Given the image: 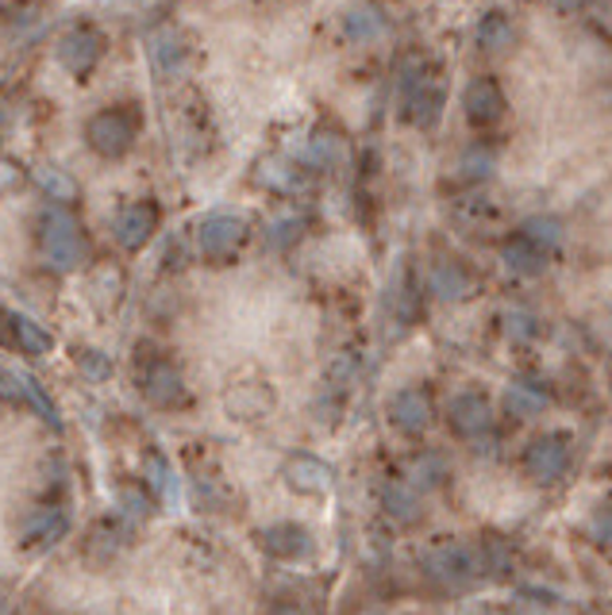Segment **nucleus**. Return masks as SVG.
Segmentation results:
<instances>
[{
  "label": "nucleus",
  "instance_id": "9",
  "mask_svg": "<svg viewBox=\"0 0 612 615\" xmlns=\"http://www.w3.org/2000/svg\"><path fill=\"white\" fill-rule=\"evenodd\" d=\"M155 227H158L155 204L151 201L128 204V208L120 212V219H116V239H120V246H128V251H140V246L155 236Z\"/></svg>",
  "mask_w": 612,
  "mask_h": 615
},
{
  "label": "nucleus",
  "instance_id": "19",
  "mask_svg": "<svg viewBox=\"0 0 612 615\" xmlns=\"http://www.w3.org/2000/svg\"><path fill=\"white\" fill-rule=\"evenodd\" d=\"M440 105H443V97H440V89H412L408 93V105H405V116L417 128H428V123H435V116H440Z\"/></svg>",
  "mask_w": 612,
  "mask_h": 615
},
{
  "label": "nucleus",
  "instance_id": "29",
  "mask_svg": "<svg viewBox=\"0 0 612 615\" xmlns=\"http://www.w3.org/2000/svg\"><path fill=\"white\" fill-rule=\"evenodd\" d=\"M505 331L513 335V339H528V335L536 331V319H531L524 308H513V312L505 316Z\"/></svg>",
  "mask_w": 612,
  "mask_h": 615
},
{
  "label": "nucleus",
  "instance_id": "13",
  "mask_svg": "<svg viewBox=\"0 0 612 615\" xmlns=\"http://www.w3.org/2000/svg\"><path fill=\"white\" fill-rule=\"evenodd\" d=\"M463 108L473 123H493L501 116V89L493 77H473L463 93Z\"/></svg>",
  "mask_w": 612,
  "mask_h": 615
},
{
  "label": "nucleus",
  "instance_id": "12",
  "mask_svg": "<svg viewBox=\"0 0 612 615\" xmlns=\"http://www.w3.org/2000/svg\"><path fill=\"white\" fill-rule=\"evenodd\" d=\"M286 481L289 489H297V493H327L332 489V470H327L324 461L312 458V454H293V458L286 461Z\"/></svg>",
  "mask_w": 612,
  "mask_h": 615
},
{
  "label": "nucleus",
  "instance_id": "10",
  "mask_svg": "<svg viewBox=\"0 0 612 615\" xmlns=\"http://www.w3.org/2000/svg\"><path fill=\"white\" fill-rule=\"evenodd\" d=\"M524 461H528V470L536 473L539 481H555V478H563L566 461H571V450H566L563 438L543 435V438H536V443L528 446Z\"/></svg>",
  "mask_w": 612,
  "mask_h": 615
},
{
  "label": "nucleus",
  "instance_id": "23",
  "mask_svg": "<svg viewBox=\"0 0 612 615\" xmlns=\"http://www.w3.org/2000/svg\"><path fill=\"white\" fill-rule=\"evenodd\" d=\"M508 39H513V27H508V20L501 16V12H490V16L482 20V27H478V43H482L485 50H501Z\"/></svg>",
  "mask_w": 612,
  "mask_h": 615
},
{
  "label": "nucleus",
  "instance_id": "17",
  "mask_svg": "<svg viewBox=\"0 0 612 615\" xmlns=\"http://www.w3.org/2000/svg\"><path fill=\"white\" fill-rule=\"evenodd\" d=\"M4 324H9V335L12 342H16L20 350H27V354H47L50 347H55V339H50L47 331H43L39 324H32L27 316H16V312H4Z\"/></svg>",
  "mask_w": 612,
  "mask_h": 615
},
{
  "label": "nucleus",
  "instance_id": "15",
  "mask_svg": "<svg viewBox=\"0 0 612 615\" xmlns=\"http://www.w3.org/2000/svg\"><path fill=\"white\" fill-rule=\"evenodd\" d=\"M389 420L397 423L400 431H408V435L424 431L428 420H432V408H428L424 393H417V389L397 393V397H393V405H389Z\"/></svg>",
  "mask_w": 612,
  "mask_h": 615
},
{
  "label": "nucleus",
  "instance_id": "24",
  "mask_svg": "<svg viewBox=\"0 0 612 615\" xmlns=\"http://www.w3.org/2000/svg\"><path fill=\"white\" fill-rule=\"evenodd\" d=\"M147 473H151V485H155L158 493L166 496V501H173V496H178V481H173V473H170V466H166L163 454H151Z\"/></svg>",
  "mask_w": 612,
  "mask_h": 615
},
{
  "label": "nucleus",
  "instance_id": "26",
  "mask_svg": "<svg viewBox=\"0 0 612 615\" xmlns=\"http://www.w3.org/2000/svg\"><path fill=\"white\" fill-rule=\"evenodd\" d=\"M335 158H339V143H335V138H327V135H316L309 146H304V162L320 166V170H324V166H332Z\"/></svg>",
  "mask_w": 612,
  "mask_h": 615
},
{
  "label": "nucleus",
  "instance_id": "34",
  "mask_svg": "<svg viewBox=\"0 0 612 615\" xmlns=\"http://www.w3.org/2000/svg\"><path fill=\"white\" fill-rule=\"evenodd\" d=\"M528 236H548V239H559V227H555V224H543V219H536V224H528Z\"/></svg>",
  "mask_w": 612,
  "mask_h": 615
},
{
  "label": "nucleus",
  "instance_id": "35",
  "mask_svg": "<svg viewBox=\"0 0 612 615\" xmlns=\"http://www.w3.org/2000/svg\"><path fill=\"white\" fill-rule=\"evenodd\" d=\"M269 615H301V607H293V604H278Z\"/></svg>",
  "mask_w": 612,
  "mask_h": 615
},
{
  "label": "nucleus",
  "instance_id": "33",
  "mask_svg": "<svg viewBox=\"0 0 612 615\" xmlns=\"http://www.w3.org/2000/svg\"><path fill=\"white\" fill-rule=\"evenodd\" d=\"M297 231H301V227H297V224H278V227H274V231H269V239H274V243H286V239H293L297 236Z\"/></svg>",
  "mask_w": 612,
  "mask_h": 615
},
{
  "label": "nucleus",
  "instance_id": "5",
  "mask_svg": "<svg viewBox=\"0 0 612 615\" xmlns=\"http://www.w3.org/2000/svg\"><path fill=\"white\" fill-rule=\"evenodd\" d=\"M0 400H4V405H27L35 415H43L47 423L62 427V415H58V408L50 405L47 393H43L32 377H24V373H0Z\"/></svg>",
  "mask_w": 612,
  "mask_h": 615
},
{
  "label": "nucleus",
  "instance_id": "21",
  "mask_svg": "<svg viewBox=\"0 0 612 615\" xmlns=\"http://www.w3.org/2000/svg\"><path fill=\"white\" fill-rule=\"evenodd\" d=\"M35 181H39V189L50 196V201H62V204L77 201V181L70 178V173H65V170H55V166H43V170L35 173Z\"/></svg>",
  "mask_w": 612,
  "mask_h": 615
},
{
  "label": "nucleus",
  "instance_id": "6",
  "mask_svg": "<svg viewBox=\"0 0 612 615\" xmlns=\"http://www.w3.org/2000/svg\"><path fill=\"white\" fill-rule=\"evenodd\" d=\"M65 531H70V516L62 508H35L20 523V546L43 551V546H55Z\"/></svg>",
  "mask_w": 612,
  "mask_h": 615
},
{
  "label": "nucleus",
  "instance_id": "28",
  "mask_svg": "<svg viewBox=\"0 0 612 615\" xmlns=\"http://www.w3.org/2000/svg\"><path fill=\"white\" fill-rule=\"evenodd\" d=\"M77 365H82V373L89 381H108V373H112V362H108L100 350H82V354H77Z\"/></svg>",
  "mask_w": 612,
  "mask_h": 615
},
{
  "label": "nucleus",
  "instance_id": "20",
  "mask_svg": "<svg viewBox=\"0 0 612 615\" xmlns=\"http://www.w3.org/2000/svg\"><path fill=\"white\" fill-rule=\"evenodd\" d=\"M344 27L351 39H374V35L385 32V16L377 9H370V4H359V9H351L344 16Z\"/></svg>",
  "mask_w": 612,
  "mask_h": 615
},
{
  "label": "nucleus",
  "instance_id": "16",
  "mask_svg": "<svg viewBox=\"0 0 612 615\" xmlns=\"http://www.w3.org/2000/svg\"><path fill=\"white\" fill-rule=\"evenodd\" d=\"M451 423H455V431H463V435H482V431L490 427V405H485V397L463 393V397L451 405Z\"/></svg>",
  "mask_w": 612,
  "mask_h": 615
},
{
  "label": "nucleus",
  "instance_id": "30",
  "mask_svg": "<svg viewBox=\"0 0 612 615\" xmlns=\"http://www.w3.org/2000/svg\"><path fill=\"white\" fill-rule=\"evenodd\" d=\"M385 508H389L393 516H412V511H417V496L408 493V489H389V493H385Z\"/></svg>",
  "mask_w": 612,
  "mask_h": 615
},
{
  "label": "nucleus",
  "instance_id": "14",
  "mask_svg": "<svg viewBox=\"0 0 612 615\" xmlns=\"http://www.w3.org/2000/svg\"><path fill=\"white\" fill-rule=\"evenodd\" d=\"M274 408V389L262 385V381H243L228 393V412L239 415V420H259Z\"/></svg>",
  "mask_w": 612,
  "mask_h": 615
},
{
  "label": "nucleus",
  "instance_id": "7",
  "mask_svg": "<svg viewBox=\"0 0 612 615\" xmlns=\"http://www.w3.org/2000/svg\"><path fill=\"white\" fill-rule=\"evenodd\" d=\"M259 543H262V551H266L269 558H281V562L309 558V554L316 551L312 534L304 531V527H297V523H274V527H266V531L259 534Z\"/></svg>",
  "mask_w": 612,
  "mask_h": 615
},
{
  "label": "nucleus",
  "instance_id": "2",
  "mask_svg": "<svg viewBox=\"0 0 612 615\" xmlns=\"http://www.w3.org/2000/svg\"><path fill=\"white\" fill-rule=\"evenodd\" d=\"M85 138L105 158H120L135 143V128H131V120L123 112H97L89 120V128H85Z\"/></svg>",
  "mask_w": 612,
  "mask_h": 615
},
{
  "label": "nucleus",
  "instance_id": "32",
  "mask_svg": "<svg viewBox=\"0 0 612 615\" xmlns=\"http://www.w3.org/2000/svg\"><path fill=\"white\" fill-rule=\"evenodd\" d=\"M593 531H597V539H604V543H612V511H601V516H597Z\"/></svg>",
  "mask_w": 612,
  "mask_h": 615
},
{
  "label": "nucleus",
  "instance_id": "1",
  "mask_svg": "<svg viewBox=\"0 0 612 615\" xmlns=\"http://www.w3.org/2000/svg\"><path fill=\"white\" fill-rule=\"evenodd\" d=\"M43 254L55 269H74L85 258V236L70 212H47L39 224Z\"/></svg>",
  "mask_w": 612,
  "mask_h": 615
},
{
  "label": "nucleus",
  "instance_id": "22",
  "mask_svg": "<svg viewBox=\"0 0 612 615\" xmlns=\"http://www.w3.org/2000/svg\"><path fill=\"white\" fill-rule=\"evenodd\" d=\"M505 258L516 274H539V269H543V246L531 243V239H520V243L508 246Z\"/></svg>",
  "mask_w": 612,
  "mask_h": 615
},
{
  "label": "nucleus",
  "instance_id": "31",
  "mask_svg": "<svg viewBox=\"0 0 612 615\" xmlns=\"http://www.w3.org/2000/svg\"><path fill=\"white\" fill-rule=\"evenodd\" d=\"M543 405H548V400H543V393H536V389H513V408H516V412H539Z\"/></svg>",
  "mask_w": 612,
  "mask_h": 615
},
{
  "label": "nucleus",
  "instance_id": "25",
  "mask_svg": "<svg viewBox=\"0 0 612 615\" xmlns=\"http://www.w3.org/2000/svg\"><path fill=\"white\" fill-rule=\"evenodd\" d=\"M178 62H181V43H178V35L170 32L155 43V70L166 77L170 70H178Z\"/></svg>",
  "mask_w": 612,
  "mask_h": 615
},
{
  "label": "nucleus",
  "instance_id": "8",
  "mask_svg": "<svg viewBox=\"0 0 612 615\" xmlns=\"http://www.w3.org/2000/svg\"><path fill=\"white\" fill-rule=\"evenodd\" d=\"M428 574L435 577L447 589H463L473 574H478V554L463 551V546H447V551H435L428 558Z\"/></svg>",
  "mask_w": 612,
  "mask_h": 615
},
{
  "label": "nucleus",
  "instance_id": "4",
  "mask_svg": "<svg viewBox=\"0 0 612 615\" xmlns=\"http://www.w3.org/2000/svg\"><path fill=\"white\" fill-rule=\"evenodd\" d=\"M247 236V219L239 212H216L201 224V251L208 258H220V254H231Z\"/></svg>",
  "mask_w": 612,
  "mask_h": 615
},
{
  "label": "nucleus",
  "instance_id": "3",
  "mask_svg": "<svg viewBox=\"0 0 612 615\" xmlns=\"http://www.w3.org/2000/svg\"><path fill=\"white\" fill-rule=\"evenodd\" d=\"M100 55H105V39L93 27H74V32H65L62 43H58V62L70 73H77V77L89 73L100 62Z\"/></svg>",
  "mask_w": 612,
  "mask_h": 615
},
{
  "label": "nucleus",
  "instance_id": "11",
  "mask_svg": "<svg viewBox=\"0 0 612 615\" xmlns=\"http://www.w3.org/2000/svg\"><path fill=\"white\" fill-rule=\"evenodd\" d=\"M143 397L155 408H170L185 400V385H181V373L170 362H155L143 373Z\"/></svg>",
  "mask_w": 612,
  "mask_h": 615
},
{
  "label": "nucleus",
  "instance_id": "27",
  "mask_svg": "<svg viewBox=\"0 0 612 615\" xmlns=\"http://www.w3.org/2000/svg\"><path fill=\"white\" fill-rule=\"evenodd\" d=\"M259 181H266L269 189H281V193L297 189V178L278 162V158H266V162H259Z\"/></svg>",
  "mask_w": 612,
  "mask_h": 615
},
{
  "label": "nucleus",
  "instance_id": "18",
  "mask_svg": "<svg viewBox=\"0 0 612 615\" xmlns=\"http://www.w3.org/2000/svg\"><path fill=\"white\" fill-rule=\"evenodd\" d=\"M466 289H470V277H466V269L458 262H440L432 269V292L440 300H458Z\"/></svg>",
  "mask_w": 612,
  "mask_h": 615
}]
</instances>
